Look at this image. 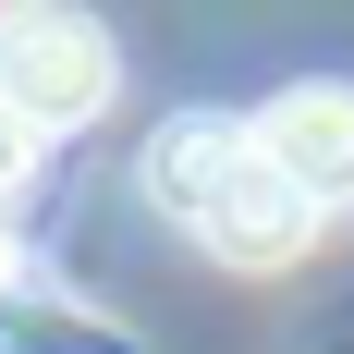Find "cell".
<instances>
[{
	"instance_id": "6da1fadb",
	"label": "cell",
	"mask_w": 354,
	"mask_h": 354,
	"mask_svg": "<svg viewBox=\"0 0 354 354\" xmlns=\"http://www.w3.org/2000/svg\"><path fill=\"white\" fill-rule=\"evenodd\" d=\"M147 196H159V220H183L220 269H293L306 232H318V208L257 159V135L232 110H171V122L147 135Z\"/></svg>"
},
{
	"instance_id": "7a4b0ae2",
	"label": "cell",
	"mask_w": 354,
	"mask_h": 354,
	"mask_svg": "<svg viewBox=\"0 0 354 354\" xmlns=\"http://www.w3.org/2000/svg\"><path fill=\"white\" fill-rule=\"evenodd\" d=\"M122 62H110L98 25H73V12H0V122L12 135H73V122H98Z\"/></svg>"
},
{
	"instance_id": "3957f363",
	"label": "cell",
	"mask_w": 354,
	"mask_h": 354,
	"mask_svg": "<svg viewBox=\"0 0 354 354\" xmlns=\"http://www.w3.org/2000/svg\"><path fill=\"white\" fill-rule=\"evenodd\" d=\"M245 135H257V159H269V171H281L318 220H330V208H354V86H342V73L281 86Z\"/></svg>"
}]
</instances>
